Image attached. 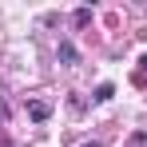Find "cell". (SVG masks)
<instances>
[{
	"mask_svg": "<svg viewBox=\"0 0 147 147\" xmlns=\"http://www.w3.org/2000/svg\"><path fill=\"white\" fill-rule=\"evenodd\" d=\"M139 68H143V72H147V56H143V60H139Z\"/></svg>",
	"mask_w": 147,
	"mask_h": 147,
	"instance_id": "5",
	"label": "cell"
},
{
	"mask_svg": "<svg viewBox=\"0 0 147 147\" xmlns=\"http://www.w3.org/2000/svg\"><path fill=\"white\" fill-rule=\"evenodd\" d=\"M88 147H103V143H96V139H92V143H88Z\"/></svg>",
	"mask_w": 147,
	"mask_h": 147,
	"instance_id": "6",
	"label": "cell"
},
{
	"mask_svg": "<svg viewBox=\"0 0 147 147\" xmlns=\"http://www.w3.org/2000/svg\"><path fill=\"white\" fill-rule=\"evenodd\" d=\"M56 56H60V64H64V68H76V64H80V52H76V44H72V40H60Z\"/></svg>",
	"mask_w": 147,
	"mask_h": 147,
	"instance_id": "1",
	"label": "cell"
},
{
	"mask_svg": "<svg viewBox=\"0 0 147 147\" xmlns=\"http://www.w3.org/2000/svg\"><path fill=\"white\" fill-rule=\"evenodd\" d=\"M88 20H92V8H80V12H76V28H84Z\"/></svg>",
	"mask_w": 147,
	"mask_h": 147,
	"instance_id": "4",
	"label": "cell"
},
{
	"mask_svg": "<svg viewBox=\"0 0 147 147\" xmlns=\"http://www.w3.org/2000/svg\"><path fill=\"white\" fill-rule=\"evenodd\" d=\"M111 96H115V88H111V84H99L96 92H92V99H96V103H107Z\"/></svg>",
	"mask_w": 147,
	"mask_h": 147,
	"instance_id": "3",
	"label": "cell"
},
{
	"mask_svg": "<svg viewBox=\"0 0 147 147\" xmlns=\"http://www.w3.org/2000/svg\"><path fill=\"white\" fill-rule=\"evenodd\" d=\"M28 111H32V119H40V123H44V119L52 115V107L44 103V99H36V103H28Z\"/></svg>",
	"mask_w": 147,
	"mask_h": 147,
	"instance_id": "2",
	"label": "cell"
}]
</instances>
